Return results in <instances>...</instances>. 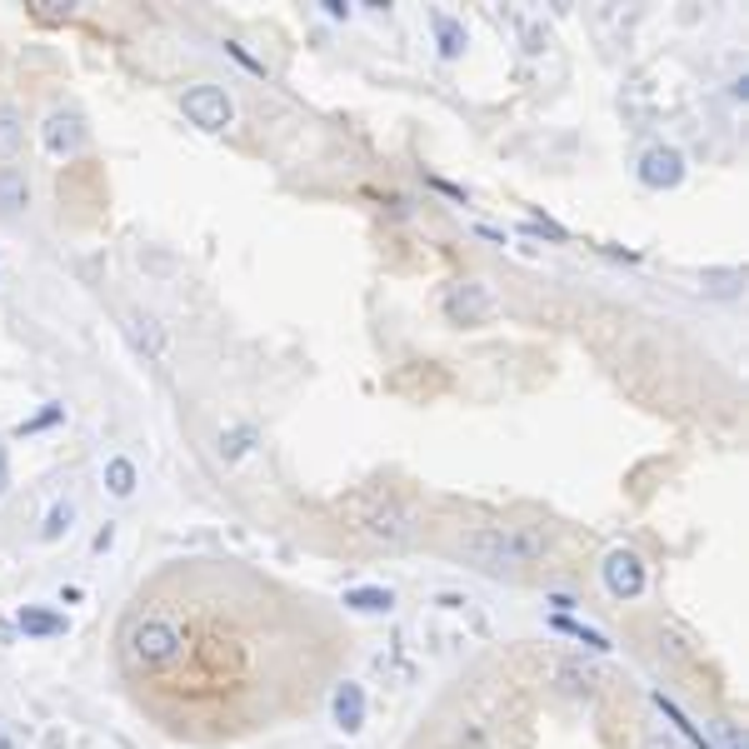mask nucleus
<instances>
[{
    "label": "nucleus",
    "mask_w": 749,
    "mask_h": 749,
    "mask_svg": "<svg viewBox=\"0 0 749 749\" xmlns=\"http://www.w3.org/2000/svg\"><path fill=\"white\" fill-rule=\"evenodd\" d=\"M495 315V290L485 280H454L450 290H445V320L450 325H485V320Z\"/></svg>",
    "instance_id": "4"
},
{
    "label": "nucleus",
    "mask_w": 749,
    "mask_h": 749,
    "mask_svg": "<svg viewBox=\"0 0 749 749\" xmlns=\"http://www.w3.org/2000/svg\"><path fill=\"white\" fill-rule=\"evenodd\" d=\"M335 629L315 600L285 595L246 560H175L140 585L115 635L121 675L171 735L221 739L271 729L300 700L255 670L280 660L325 675Z\"/></svg>",
    "instance_id": "1"
},
{
    "label": "nucleus",
    "mask_w": 749,
    "mask_h": 749,
    "mask_svg": "<svg viewBox=\"0 0 749 749\" xmlns=\"http://www.w3.org/2000/svg\"><path fill=\"white\" fill-rule=\"evenodd\" d=\"M105 490H111L115 500H130V495H136V465H130L125 454L105 460Z\"/></svg>",
    "instance_id": "17"
},
{
    "label": "nucleus",
    "mask_w": 749,
    "mask_h": 749,
    "mask_svg": "<svg viewBox=\"0 0 749 749\" xmlns=\"http://www.w3.org/2000/svg\"><path fill=\"white\" fill-rule=\"evenodd\" d=\"M11 490V460H5V450H0V495Z\"/></svg>",
    "instance_id": "26"
},
{
    "label": "nucleus",
    "mask_w": 749,
    "mask_h": 749,
    "mask_svg": "<svg viewBox=\"0 0 749 749\" xmlns=\"http://www.w3.org/2000/svg\"><path fill=\"white\" fill-rule=\"evenodd\" d=\"M61 420H65V405H40L30 420H21V435H40L50 425H61Z\"/></svg>",
    "instance_id": "20"
},
{
    "label": "nucleus",
    "mask_w": 749,
    "mask_h": 749,
    "mask_svg": "<svg viewBox=\"0 0 749 749\" xmlns=\"http://www.w3.org/2000/svg\"><path fill=\"white\" fill-rule=\"evenodd\" d=\"M25 146V115L15 100H0V160H15Z\"/></svg>",
    "instance_id": "13"
},
{
    "label": "nucleus",
    "mask_w": 749,
    "mask_h": 749,
    "mask_svg": "<svg viewBox=\"0 0 749 749\" xmlns=\"http://www.w3.org/2000/svg\"><path fill=\"white\" fill-rule=\"evenodd\" d=\"M25 200H30V185H25V171L5 165V171H0V210H21Z\"/></svg>",
    "instance_id": "18"
},
{
    "label": "nucleus",
    "mask_w": 749,
    "mask_h": 749,
    "mask_svg": "<svg viewBox=\"0 0 749 749\" xmlns=\"http://www.w3.org/2000/svg\"><path fill=\"white\" fill-rule=\"evenodd\" d=\"M0 749H15V745H11V739H5V735H0Z\"/></svg>",
    "instance_id": "28"
},
{
    "label": "nucleus",
    "mask_w": 749,
    "mask_h": 749,
    "mask_svg": "<svg viewBox=\"0 0 749 749\" xmlns=\"http://www.w3.org/2000/svg\"><path fill=\"white\" fill-rule=\"evenodd\" d=\"M550 629H560V635H570V639H579L585 650H595V654H610L614 645H610V635H600V629H590L585 620H570V614H550Z\"/></svg>",
    "instance_id": "14"
},
{
    "label": "nucleus",
    "mask_w": 749,
    "mask_h": 749,
    "mask_svg": "<svg viewBox=\"0 0 749 749\" xmlns=\"http://www.w3.org/2000/svg\"><path fill=\"white\" fill-rule=\"evenodd\" d=\"M554 679H560V689H570V695H590V689L600 685V675L579 660H560L554 664Z\"/></svg>",
    "instance_id": "15"
},
{
    "label": "nucleus",
    "mask_w": 749,
    "mask_h": 749,
    "mask_svg": "<svg viewBox=\"0 0 749 749\" xmlns=\"http://www.w3.org/2000/svg\"><path fill=\"white\" fill-rule=\"evenodd\" d=\"M345 610L355 614H390L395 610V590L390 585H355V590H345Z\"/></svg>",
    "instance_id": "12"
},
{
    "label": "nucleus",
    "mask_w": 749,
    "mask_h": 749,
    "mask_svg": "<svg viewBox=\"0 0 749 749\" xmlns=\"http://www.w3.org/2000/svg\"><path fill=\"white\" fill-rule=\"evenodd\" d=\"M425 180H430L435 190H440V196H450V200H465V190H460V185H450V180H440V175H425Z\"/></svg>",
    "instance_id": "25"
},
{
    "label": "nucleus",
    "mask_w": 749,
    "mask_h": 749,
    "mask_svg": "<svg viewBox=\"0 0 749 749\" xmlns=\"http://www.w3.org/2000/svg\"><path fill=\"white\" fill-rule=\"evenodd\" d=\"M15 639H21V635H15V625H11V620H0V645H15Z\"/></svg>",
    "instance_id": "27"
},
{
    "label": "nucleus",
    "mask_w": 749,
    "mask_h": 749,
    "mask_svg": "<svg viewBox=\"0 0 749 749\" xmlns=\"http://www.w3.org/2000/svg\"><path fill=\"white\" fill-rule=\"evenodd\" d=\"M11 625H15V635H25V639H61V635H71V620H65L61 610H50V604H21Z\"/></svg>",
    "instance_id": "9"
},
{
    "label": "nucleus",
    "mask_w": 749,
    "mask_h": 749,
    "mask_svg": "<svg viewBox=\"0 0 749 749\" xmlns=\"http://www.w3.org/2000/svg\"><path fill=\"white\" fill-rule=\"evenodd\" d=\"M250 440H255V430H230V435H221V454H225V460H240V454L250 450Z\"/></svg>",
    "instance_id": "21"
},
{
    "label": "nucleus",
    "mask_w": 749,
    "mask_h": 749,
    "mask_svg": "<svg viewBox=\"0 0 749 749\" xmlns=\"http://www.w3.org/2000/svg\"><path fill=\"white\" fill-rule=\"evenodd\" d=\"M685 180V155L675 146H650L639 155V185H650V190H675Z\"/></svg>",
    "instance_id": "7"
},
{
    "label": "nucleus",
    "mask_w": 749,
    "mask_h": 749,
    "mask_svg": "<svg viewBox=\"0 0 749 749\" xmlns=\"http://www.w3.org/2000/svg\"><path fill=\"white\" fill-rule=\"evenodd\" d=\"M545 529L535 525H479L470 535H460V554L479 570H520L535 565L545 554Z\"/></svg>",
    "instance_id": "2"
},
{
    "label": "nucleus",
    "mask_w": 749,
    "mask_h": 749,
    "mask_svg": "<svg viewBox=\"0 0 749 749\" xmlns=\"http://www.w3.org/2000/svg\"><path fill=\"white\" fill-rule=\"evenodd\" d=\"M115 545V525H105V529H96V540H90V550L96 554H105Z\"/></svg>",
    "instance_id": "24"
},
{
    "label": "nucleus",
    "mask_w": 749,
    "mask_h": 749,
    "mask_svg": "<svg viewBox=\"0 0 749 749\" xmlns=\"http://www.w3.org/2000/svg\"><path fill=\"white\" fill-rule=\"evenodd\" d=\"M600 575H604V590H610L614 600H639V595H645V579H650L645 575V560H639L635 550H610Z\"/></svg>",
    "instance_id": "6"
},
{
    "label": "nucleus",
    "mask_w": 749,
    "mask_h": 749,
    "mask_svg": "<svg viewBox=\"0 0 749 749\" xmlns=\"http://www.w3.org/2000/svg\"><path fill=\"white\" fill-rule=\"evenodd\" d=\"M739 280H745L739 271H710V275H704V285H710L714 296H735V285H739Z\"/></svg>",
    "instance_id": "22"
},
{
    "label": "nucleus",
    "mask_w": 749,
    "mask_h": 749,
    "mask_svg": "<svg viewBox=\"0 0 749 749\" xmlns=\"http://www.w3.org/2000/svg\"><path fill=\"white\" fill-rule=\"evenodd\" d=\"M430 25H435V40H440V55H445V61H460V55H465V46H470L465 21H460V15L435 11Z\"/></svg>",
    "instance_id": "11"
},
{
    "label": "nucleus",
    "mask_w": 749,
    "mask_h": 749,
    "mask_svg": "<svg viewBox=\"0 0 749 749\" xmlns=\"http://www.w3.org/2000/svg\"><path fill=\"white\" fill-rule=\"evenodd\" d=\"M71 520H75V504L71 500H55V504H50V515H46V525H40V540L55 545L65 529H71Z\"/></svg>",
    "instance_id": "19"
},
{
    "label": "nucleus",
    "mask_w": 749,
    "mask_h": 749,
    "mask_svg": "<svg viewBox=\"0 0 749 749\" xmlns=\"http://www.w3.org/2000/svg\"><path fill=\"white\" fill-rule=\"evenodd\" d=\"M180 111L190 125H200V130H210V136H221L225 125L235 121V100L225 96V86H210V80H200V86H190L180 96Z\"/></svg>",
    "instance_id": "3"
},
{
    "label": "nucleus",
    "mask_w": 749,
    "mask_h": 749,
    "mask_svg": "<svg viewBox=\"0 0 749 749\" xmlns=\"http://www.w3.org/2000/svg\"><path fill=\"white\" fill-rule=\"evenodd\" d=\"M330 714L340 735H360L365 729V685L360 679H340L330 695Z\"/></svg>",
    "instance_id": "8"
},
{
    "label": "nucleus",
    "mask_w": 749,
    "mask_h": 749,
    "mask_svg": "<svg viewBox=\"0 0 749 749\" xmlns=\"http://www.w3.org/2000/svg\"><path fill=\"white\" fill-rule=\"evenodd\" d=\"M360 525H365V535H375L380 545H395V550L415 540V515H410L400 500H375Z\"/></svg>",
    "instance_id": "5"
},
{
    "label": "nucleus",
    "mask_w": 749,
    "mask_h": 749,
    "mask_svg": "<svg viewBox=\"0 0 749 749\" xmlns=\"http://www.w3.org/2000/svg\"><path fill=\"white\" fill-rule=\"evenodd\" d=\"M40 140H46L50 155H75V150L86 146V125H80L75 111H55V115H46V125H40Z\"/></svg>",
    "instance_id": "10"
},
{
    "label": "nucleus",
    "mask_w": 749,
    "mask_h": 749,
    "mask_svg": "<svg viewBox=\"0 0 749 749\" xmlns=\"http://www.w3.org/2000/svg\"><path fill=\"white\" fill-rule=\"evenodd\" d=\"M130 330H136L140 350H150V355H165V330H160V320L146 315V310H130Z\"/></svg>",
    "instance_id": "16"
},
{
    "label": "nucleus",
    "mask_w": 749,
    "mask_h": 749,
    "mask_svg": "<svg viewBox=\"0 0 749 749\" xmlns=\"http://www.w3.org/2000/svg\"><path fill=\"white\" fill-rule=\"evenodd\" d=\"M225 55H230V61H240V65H246V71L265 75V61H255V55H250L246 46H235V40H225Z\"/></svg>",
    "instance_id": "23"
}]
</instances>
